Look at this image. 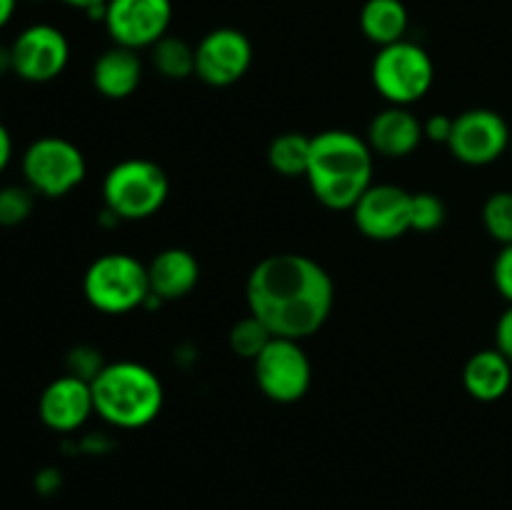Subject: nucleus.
<instances>
[{
    "label": "nucleus",
    "mask_w": 512,
    "mask_h": 510,
    "mask_svg": "<svg viewBox=\"0 0 512 510\" xmlns=\"http://www.w3.org/2000/svg\"><path fill=\"white\" fill-rule=\"evenodd\" d=\"M248 313L275 338L305 340L328 323L335 285L328 270L300 253H278L260 260L245 283Z\"/></svg>",
    "instance_id": "1"
},
{
    "label": "nucleus",
    "mask_w": 512,
    "mask_h": 510,
    "mask_svg": "<svg viewBox=\"0 0 512 510\" xmlns=\"http://www.w3.org/2000/svg\"><path fill=\"white\" fill-rule=\"evenodd\" d=\"M373 158L368 140L350 130L313 135L305 180L315 200L328 210H353L373 185Z\"/></svg>",
    "instance_id": "2"
},
{
    "label": "nucleus",
    "mask_w": 512,
    "mask_h": 510,
    "mask_svg": "<svg viewBox=\"0 0 512 510\" xmlns=\"http://www.w3.org/2000/svg\"><path fill=\"white\" fill-rule=\"evenodd\" d=\"M90 390L95 415L115 428H145L163 410V383L153 370L133 360L105 363V368L90 383Z\"/></svg>",
    "instance_id": "3"
},
{
    "label": "nucleus",
    "mask_w": 512,
    "mask_h": 510,
    "mask_svg": "<svg viewBox=\"0 0 512 510\" xmlns=\"http://www.w3.org/2000/svg\"><path fill=\"white\" fill-rule=\"evenodd\" d=\"M83 293L100 313L123 315L143 308L150 300L148 265L128 253L100 255L85 270Z\"/></svg>",
    "instance_id": "4"
},
{
    "label": "nucleus",
    "mask_w": 512,
    "mask_h": 510,
    "mask_svg": "<svg viewBox=\"0 0 512 510\" xmlns=\"http://www.w3.org/2000/svg\"><path fill=\"white\" fill-rule=\"evenodd\" d=\"M170 193L165 170L148 158L113 165L103 180L105 210L118 220H145L158 213Z\"/></svg>",
    "instance_id": "5"
},
{
    "label": "nucleus",
    "mask_w": 512,
    "mask_h": 510,
    "mask_svg": "<svg viewBox=\"0 0 512 510\" xmlns=\"http://www.w3.org/2000/svg\"><path fill=\"white\" fill-rule=\"evenodd\" d=\"M370 78H373L375 90L388 100V105L410 108L433 88L435 65L423 45L413 40H398L378 50Z\"/></svg>",
    "instance_id": "6"
},
{
    "label": "nucleus",
    "mask_w": 512,
    "mask_h": 510,
    "mask_svg": "<svg viewBox=\"0 0 512 510\" xmlns=\"http://www.w3.org/2000/svg\"><path fill=\"white\" fill-rule=\"evenodd\" d=\"M20 170H23L25 185L35 195L63 198L83 183L88 165L78 145L60 135H43L25 148Z\"/></svg>",
    "instance_id": "7"
},
{
    "label": "nucleus",
    "mask_w": 512,
    "mask_h": 510,
    "mask_svg": "<svg viewBox=\"0 0 512 510\" xmlns=\"http://www.w3.org/2000/svg\"><path fill=\"white\" fill-rule=\"evenodd\" d=\"M260 393L280 405L298 403L313 383V365L300 340L273 338L253 360Z\"/></svg>",
    "instance_id": "8"
},
{
    "label": "nucleus",
    "mask_w": 512,
    "mask_h": 510,
    "mask_svg": "<svg viewBox=\"0 0 512 510\" xmlns=\"http://www.w3.org/2000/svg\"><path fill=\"white\" fill-rule=\"evenodd\" d=\"M173 23V0H108L103 25L113 45L150 50Z\"/></svg>",
    "instance_id": "9"
},
{
    "label": "nucleus",
    "mask_w": 512,
    "mask_h": 510,
    "mask_svg": "<svg viewBox=\"0 0 512 510\" xmlns=\"http://www.w3.org/2000/svg\"><path fill=\"white\" fill-rule=\"evenodd\" d=\"M13 75L25 83H50L58 78L70 60V43L60 28L50 23H33L20 30L10 43Z\"/></svg>",
    "instance_id": "10"
},
{
    "label": "nucleus",
    "mask_w": 512,
    "mask_h": 510,
    "mask_svg": "<svg viewBox=\"0 0 512 510\" xmlns=\"http://www.w3.org/2000/svg\"><path fill=\"white\" fill-rule=\"evenodd\" d=\"M510 140L512 130L503 115L490 108H473L455 118L448 150L460 163L480 168L503 158L505 150H510Z\"/></svg>",
    "instance_id": "11"
},
{
    "label": "nucleus",
    "mask_w": 512,
    "mask_h": 510,
    "mask_svg": "<svg viewBox=\"0 0 512 510\" xmlns=\"http://www.w3.org/2000/svg\"><path fill=\"white\" fill-rule=\"evenodd\" d=\"M350 213L365 238L378 243L398 240L413 230V193L400 185L373 183Z\"/></svg>",
    "instance_id": "12"
},
{
    "label": "nucleus",
    "mask_w": 512,
    "mask_h": 510,
    "mask_svg": "<svg viewBox=\"0 0 512 510\" xmlns=\"http://www.w3.org/2000/svg\"><path fill=\"white\" fill-rule=\"evenodd\" d=\"M253 65V43L238 28H215L195 45V75L210 88L235 85Z\"/></svg>",
    "instance_id": "13"
},
{
    "label": "nucleus",
    "mask_w": 512,
    "mask_h": 510,
    "mask_svg": "<svg viewBox=\"0 0 512 510\" xmlns=\"http://www.w3.org/2000/svg\"><path fill=\"white\" fill-rule=\"evenodd\" d=\"M95 413L93 390L88 380H80L75 375H60L50 380L38 400V418L53 433H75L88 423Z\"/></svg>",
    "instance_id": "14"
},
{
    "label": "nucleus",
    "mask_w": 512,
    "mask_h": 510,
    "mask_svg": "<svg viewBox=\"0 0 512 510\" xmlns=\"http://www.w3.org/2000/svg\"><path fill=\"white\" fill-rule=\"evenodd\" d=\"M368 145L383 158H408L425 140L423 120L403 105H388L368 125Z\"/></svg>",
    "instance_id": "15"
},
{
    "label": "nucleus",
    "mask_w": 512,
    "mask_h": 510,
    "mask_svg": "<svg viewBox=\"0 0 512 510\" xmlns=\"http://www.w3.org/2000/svg\"><path fill=\"white\" fill-rule=\"evenodd\" d=\"M200 280V265L190 250L165 248L148 263L150 295L158 303L180 300L195 290Z\"/></svg>",
    "instance_id": "16"
},
{
    "label": "nucleus",
    "mask_w": 512,
    "mask_h": 510,
    "mask_svg": "<svg viewBox=\"0 0 512 510\" xmlns=\"http://www.w3.org/2000/svg\"><path fill=\"white\" fill-rule=\"evenodd\" d=\"M143 80V60L138 50L110 45L93 65V85L103 98L125 100L138 90Z\"/></svg>",
    "instance_id": "17"
},
{
    "label": "nucleus",
    "mask_w": 512,
    "mask_h": 510,
    "mask_svg": "<svg viewBox=\"0 0 512 510\" xmlns=\"http://www.w3.org/2000/svg\"><path fill=\"white\" fill-rule=\"evenodd\" d=\"M463 385L470 398L495 403L508 395L512 385V363L498 348H485L470 355L463 368Z\"/></svg>",
    "instance_id": "18"
},
{
    "label": "nucleus",
    "mask_w": 512,
    "mask_h": 510,
    "mask_svg": "<svg viewBox=\"0 0 512 510\" xmlns=\"http://www.w3.org/2000/svg\"><path fill=\"white\" fill-rule=\"evenodd\" d=\"M410 15L403 0H365L360 8V30L378 48L405 40Z\"/></svg>",
    "instance_id": "19"
},
{
    "label": "nucleus",
    "mask_w": 512,
    "mask_h": 510,
    "mask_svg": "<svg viewBox=\"0 0 512 510\" xmlns=\"http://www.w3.org/2000/svg\"><path fill=\"white\" fill-rule=\"evenodd\" d=\"M310 138L303 133H280L268 145V165L283 178H300L308 173Z\"/></svg>",
    "instance_id": "20"
},
{
    "label": "nucleus",
    "mask_w": 512,
    "mask_h": 510,
    "mask_svg": "<svg viewBox=\"0 0 512 510\" xmlns=\"http://www.w3.org/2000/svg\"><path fill=\"white\" fill-rule=\"evenodd\" d=\"M150 60L165 80H185L195 75V45L178 35L168 33L165 38H160L150 48Z\"/></svg>",
    "instance_id": "21"
},
{
    "label": "nucleus",
    "mask_w": 512,
    "mask_h": 510,
    "mask_svg": "<svg viewBox=\"0 0 512 510\" xmlns=\"http://www.w3.org/2000/svg\"><path fill=\"white\" fill-rule=\"evenodd\" d=\"M273 338L275 335L270 333V330L265 328L255 315L248 313L245 318H240L233 328H230L228 343L235 355H240V358L245 360H255Z\"/></svg>",
    "instance_id": "22"
},
{
    "label": "nucleus",
    "mask_w": 512,
    "mask_h": 510,
    "mask_svg": "<svg viewBox=\"0 0 512 510\" xmlns=\"http://www.w3.org/2000/svg\"><path fill=\"white\" fill-rule=\"evenodd\" d=\"M483 225L500 245H512V190H498L485 200Z\"/></svg>",
    "instance_id": "23"
},
{
    "label": "nucleus",
    "mask_w": 512,
    "mask_h": 510,
    "mask_svg": "<svg viewBox=\"0 0 512 510\" xmlns=\"http://www.w3.org/2000/svg\"><path fill=\"white\" fill-rule=\"evenodd\" d=\"M35 208V193L28 185H3L0 188V225L15 228L25 223Z\"/></svg>",
    "instance_id": "24"
},
{
    "label": "nucleus",
    "mask_w": 512,
    "mask_h": 510,
    "mask_svg": "<svg viewBox=\"0 0 512 510\" xmlns=\"http://www.w3.org/2000/svg\"><path fill=\"white\" fill-rule=\"evenodd\" d=\"M445 203L435 193H413V230L430 233L445 223Z\"/></svg>",
    "instance_id": "25"
},
{
    "label": "nucleus",
    "mask_w": 512,
    "mask_h": 510,
    "mask_svg": "<svg viewBox=\"0 0 512 510\" xmlns=\"http://www.w3.org/2000/svg\"><path fill=\"white\" fill-rule=\"evenodd\" d=\"M65 365H68V375L88 380V383H93L95 375L105 368L103 355H100V350L93 348V345H78V348L70 350Z\"/></svg>",
    "instance_id": "26"
},
{
    "label": "nucleus",
    "mask_w": 512,
    "mask_h": 510,
    "mask_svg": "<svg viewBox=\"0 0 512 510\" xmlns=\"http://www.w3.org/2000/svg\"><path fill=\"white\" fill-rule=\"evenodd\" d=\"M493 280L498 293L512 305V245H503L493 265Z\"/></svg>",
    "instance_id": "27"
},
{
    "label": "nucleus",
    "mask_w": 512,
    "mask_h": 510,
    "mask_svg": "<svg viewBox=\"0 0 512 510\" xmlns=\"http://www.w3.org/2000/svg\"><path fill=\"white\" fill-rule=\"evenodd\" d=\"M453 123H455V118H450V115H443V113L430 115V118L423 123L425 140H430V143L448 145L450 133H453Z\"/></svg>",
    "instance_id": "28"
},
{
    "label": "nucleus",
    "mask_w": 512,
    "mask_h": 510,
    "mask_svg": "<svg viewBox=\"0 0 512 510\" xmlns=\"http://www.w3.org/2000/svg\"><path fill=\"white\" fill-rule=\"evenodd\" d=\"M495 348L512 363V305H508V310L500 315L498 325H495Z\"/></svg>",
    "instance_id": "29"
},
{
    "label": "nucleus",
    "mask_w": 512,
    "mask_h": 510,
    "mask_svg": "<svg viewBox=\"0 0 512 510\" xmlns=\"http://www.w3.org/2000/svg\"><path fill=\"white\" fill-rule=\"evenodd\" d=\"M60 3L70 5V8H75V10H85L90 18L103 20L105 5H108V0H60Z\"/></svg>",
    "instance_id": "30"
},
{
    "label": "nucleus",
    "mask_w": 512,
    "mask_h": 510,
    "mask_svg": "<svg viewBox=\"0 0 512 510\" xmlns=\"http://www.w3.org/2000/svg\"><path fill=\"white\" fill-rule=\"evenodd\" d=\"M10 160H13V135H10V130L5 128L3 123H0V175L5 173Z\"/></svg>",
    "instance_id": "31"
},
{
    "label": "nucleus",
    "mask_w": 512,
    "mask_h": 510,
    "mask_svg": "<svg viewBox=\"0 0 512 510\" xmlns=\"http://www.w3.org/2000/svg\"><path fill=\"white\" fill-rule=\"evenodd\" d=\"M35 485H38L40 493H53V490L60 485V473H58V470H53V468L40 470Z\"/></svg>",
    "instance_id": "32"
},
{
    "label": "nucleus",
    "mask_w": 512,
    "mask_h": 510,
    "mask_svg": "<svg viewBox=\"0 0 512 510\" xmlns=\"http://www.w3.org/2000/svg\"><path fill=\"white\" fill-rule=\"evenodd\" d=\"M15 10H18V0H0V30L13 20Z\"/></svg>",
    "instance_id": "33"
},
{
    "label": "nucleus",
    "mask_w": 512,
    "mask_h": 510,
    "mask_svg": "<svg viewBox=\"0 0 512 510\" xmlns=\"http://www.w3.org/2000/svg\"><path fill=\"white\" fill-rule=\"evenodd\" d=\"M13 73V55H10V45H0V75Z\"/></svg>",
    "instance_id": "34"
},
{
    "label": "nucleus",
    "mask_w": 512,
    "mask_h": 510,
    "mask_svg": "<svg viewBox=\"0 0 512 510\" xmlns=\"http://www.w3.org/2000/svg\"><path fill=\"white\" fill-rule=\"evenodd\" d=\"M510 150H512V140H510Z\"/></svg>",
    "instance_id": "35"
}]
</instances>
